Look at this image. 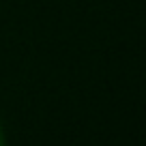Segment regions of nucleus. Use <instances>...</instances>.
Masks as SVG:
<instances>
[{"label":"nucleus","mask_w":146,"mask_h":146,"mask_svg":"<svg viewBox=\"0 0 146 146\" xmlns=\"http://www.w3.org/2000/svg\"><path fill=\"white\" fill-rule=\"evenodd\" d=\"M0 146H5V140H2V133H0Z\"/></svg>","instance_id":"1"}]
</instances>
